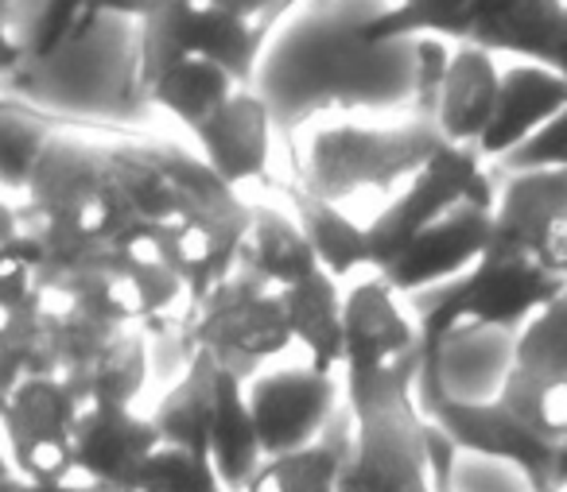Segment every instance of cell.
Masks as SVG:
<instances>
[{"mask_svg":"<svg viewBox=\"0 0 567 492\" xmlns=\"http://www.w3.org/2000/svg\"><path fill=\"white\" fill-rule=\"evenodd\" d=\"M20 237V218H17V206L0 202V257H4V249H9L12 241Z\"/></svg>","mask_w":567,"mask_h":492,"instance_id":"39","label":"cell"},{"mask_svg":"<svg viewBox=\"0 0 567 492\" xmlns=\"http://www.w3.org/2000/svg\"><path fill=\"white\" fill-rule=\"evenodd\" d=\"M292 206L303 237L316 249L319 272H327L339 283L358 272H370V229L358 226L339 202L308 195L303 187L292 190Z\"/></svg>","mask_w":567,"mask_h":492,"instance_id":"28","label":"cell"},{"mask_svg":"<svg viewBox=\"0 0 567 492\" xmlns=\"http://www.w3.org/2000/svg\"><path fill=\"white\" fill-rule=\"evenodd\" d=\"M82 399L63 376H40L20 384L0 407V438L9 446L12 465L24 481L55 484L74 473V427Z\"/></svg>","mask_w":567,"mask_h":492,"instance_id":"11","label":"cell"},{"mask_svg":"<svg viewBox=\"0 0 567 492\" xmlns=\"http://www.w3.org/2000/svg\"><path fill=\"white\" fill-rule=\"evenodd\" d=\"M17 218L40 249V287L63 280L94 244L117 241L125 233L128 206L105 144H90L63 128L35 164Z\"/></svg>","mask_w":567,"mask_h":492,"instance_id":"2","label":"cell"},{"mask_svg":"<svg viewBox=\"0 0 567 492\" xmlns=\"http://www.w3.org/2000/svg\"><path fill=\"white\" fill-rule=\"evenodd\" d=\"M567 109V78L540 63H517L502 71V94L486 136L478 140L482 159H505L533 140L551 117Z\"/></svg>","mask_w":567,"mask_h":492,"instance_id":"19","label":"cell"},{"mask_svg":"<svg viewBox=\"0 0 567 492\" xmlns=\"http://www.w3.org/2000/svg\"><path fill=\"white\" fill-rule=\"evenodd\" d=\"M272 136L276 121L268 113L265 97L257 90H237L206 128L195 133L198 156L206 159L218 179H226L234 190L245 182H268L272 164Z\"/></svg>","mask_w":567,"mask_h":492,"instance_id":"17","label":"cell"},{"mask_svg":"<svg viewBox=\"0 0 567 492\" xmlns=\"http://www.w3.org/2000/svg\"><path fill=\"white\" fill-rule=\"evenodd\" d=\"M190 311H195L198 349L210 353L221 373L237 376L241 384L265 373L268 360L292 345L280 295L241 272L229 275L218 291H210Z\"/></svg>","mask_w":567,"mask_h":492,"instance_id":"10","label":"cell"},{"mask_svg":"<svg viewBox=\"0 0 567 492\" xmlns=\"http://www.w3.org/2000/svg\"><path fill=\"white\" fill-rule=\"evenodd\" d=\"M420 345L416 357L401 360L385 376L347 388V404L354 411V450L339 477V492H420L432 489L427 481V453L424 427L412 384L420 373Z\"/></svg>","mask_w":567,"mask_h":492,"instance_id":"6","label":"cell"},{"mask_svg":"<svg viewBox=\"0 0 567 492\" xmlns=\"http://www.w3.org/2000/svg\"><path fill=\"white\" fill-rule=\"evenodd\" d=\"M567 213V171H513L494 206V241L540 252L548 226ZM540 260V257H536Z\"/></svg>","mask_w":567,"mask_h":492,"instance_id":"24","label":"cell"},{"mask_svg":"<svg viewBox=\"0 0 567 492\" xmlns=\"http://www.w3.org/2000/svg\"><path fill=\"white\" fill-rule=\"evenodd\" d=\"M513 365L567 380V291L520 326L513 337Z\"/></svg>","mask_w":567,"mask_h":492,"instance_id":"33","label":"cell"},{"mask_svg":"<svg viewBox=\"0 0 567 492\" xmlns=\"http://www.w3.org/2000/svg\"><path fill=\"white\" fill-rule=\"evenodd\" d=\"M24 63H28V51L17 35V4L0 0V78H9Z\"/></svg>","mask_w":567,"mask_h":492,"instance_id":"37","label":"cell"},{"mask_svg":"<svg viewBox=\"0 0 567 492\" xmlns=\"http://www.w3.org/2000/svg\"><path fill=\"white\" fill-rule=\"evenodd\" d=\"M40 376H63L43 299L0 318V407L9 404L20 384L40 380Z\"/></svg>","mask_w":567,"mask_h":492,"instance_id":"31","label":"cell"},{"mask_svg":"<svg viewBox=\"0 0 567 492\" xmlns=\"http://www.w3.org/2000/svg\"><path fill=\"white\" fill-rule=\"evenodd\" d=\"M347 357H342V384L362 388V384L385 376L401 360L420 353V326L401 306V295L389 287L381 275L370 272V280L354 283L347 291Z\"/></svg>","mask_w":567,"mask_h":492,"instance_id":"13","label":"cell"},{"mask_svg":"<svg viewBox=\"0 0 567 492\" xmlns=\"http://www.w3.org/2000/svg\"><path fill=\"white\" fill-rule=\"evenodd\" d=\"M152 151L179 190V221L159 237L156 260L183 280L187 306H198L237 272V249L252 221V206L195 151L179 144H152Z\"/></svg>","mask_w":567,"mask_h":492,"instance_id":"3","label":"cell"},{"mask_svg":"<svg viewBox=\"0 0 567 492\" xmlns=\"http://www.w3.org/2000/svg\"><path fill=\"white\" fill-rule=\"evenodd\" d=\"M489 237H494V206L463 202L432 229H424L385 272L373 275H381L401 299L420 295L471 272L486 252Z\"/></svg>","mask_w":567,"mask_h":492,"instance_id":"14","label":"cell"},{"mask_svg":"<svg viewBox=\"0 0 567 492\" xmlns=\"http://www.w3.org/2000/svg\"><path fill=\"white\" fill-rule=\"evenodd\" d=\"M420 492H435V489H420Z\"/></svg>","mask_w":567,"mask_h":492,"instance_id":"44","label":"cell"},{"mask_svg":"<svg viewBox=\"0 0 567 492\" xmlns=\"http://www.w3.org/2000/svg\"><path fill=\"white\" fill-rule=\"evenodd\" d=\"M237 272L257 280L260 287L276 291V295L311 280L319 272V260L296 213L288 218L272 206H252V221L241 237V249H237Z\"/></svg>","mask_w":567,"mask_h":492,"instance_id":"21","label":"cell"},{"mask_svg":"<svg viewBox=\"0 0 567 492\" xmlns=\"http://www.w3.org/2000/svg\"><path fill=\"white\" fill-rule=\"evenodd\" d=\"M218 384H221V365L210 353H198L195 365L164 391V399L152 411L164 446H179L190 453H206L210 458V427L214 411H218Z\"/></svg>","mask_w":567,"mask_h":492,"instance_id":"26","label":"cell"},{"mask_svg":"<svg viewBox=\"0 0 567 492\" xmlns=\"http://www.w3.org/2000/svg\"><path fill=\"white\" fill-rule=\"evenodd\" d=\"M551 489L567 492V438L556 446V469H551Z\"/></svg>","mask_w":567,"mask_h":492,"instance_id":"41","label":"cell"},{"mask_svg":"<svg viewBox=\"0 0 567 492\" xmlns=\"http://www.w3.org/2000/svg\"><path fill=\"white\" fill-rule=\"evenodd\" d=\"M280 303L284 314H288L292 345L308 349V365L327 376L342 373V357H347V326H342L347 295L339 291V280H331L327 272H316L311 280L280 291Z\"/></svg>","mask_w":567,"mask_h":492,"instance_id":"22","label":"cell"},{"mask_svg":"<svg viewBox=\"0 0 567 492\" xmlns=\"http://www.w3.org/2000/svg\"><path fill=\"white\" fill-rule=\"evenodd\" d=\"M82 407H133L152 380L148 342L141 326H121L79 373L63 376Z\"/></svg>","mask_w":567,"mask_h":492,"instance_id":"25","label":"cell"},{"mask_svg":"<svg viewBox=\"0 0 567 492\" xmlns=\"http://www.w3.org/2000/svg\"><path fill=\"white\" fill-rule=\"evenodd\" d=\"M90 0H48L43 12L35 17L32 32L24 35V51H28V63H43V59L59 55L66 43H74L82 32H90V20H86Z\"/></svg>","mask_w":567,"mask_h":492,"instance_id":"35","label":"cell"},{"mask_svg":"<svg viewBox=\"0 0 567 492\" xmlns=\"http://www.w3.org/2000/svg\"><path fill=\"white\" fill-rule=\"evenodd\" d=\"M548 71H556L559 78H567V24H564V35H559L556 51H551V63H548Z\"/></svg>","mask_w":567,"mask_h":492,"instance_id":"42","label":"cell"},{"mask_svg":"<svg viewBox=\"0 0 567 492\" xmlns=\"http://www.w3.org/2000/svg\"><path fill=\"white\" fill-rule=\"evenodd\" d=\"M237 78L226 66L210 63V59H183V63L167 66L164 74L144 86L152 109H164L167 117H175L190 136L198 128H206L214 121V113L237 94Z\"/></svg>","mask_w":567,"mask_h":492,"instance_id":"27","label":"cell"},{"mask_svg":"<svg viewBox=\"0 0 567 492\" xmlns=\"http://www.w3.org/2000/svg\"><path fill=\"white\" fill-rule=\"evenodd\" d=\"M564 291L567 280L551 275L533 252L513 249V244H502L489 237L486 252H482V260L471 272L409 299L416 306L420 342L440 345L455 329H502V334H513Z\"/></svg>","mask_w":567,"mask_h":492,"instance_id":"4","label":"cell"},{"mask_svg":"<svg viewBox=\"0 0 567 492\" xmlns=\"http://www.w3.org/2000/svg\"><path fill=\"white\" fill-rule=\"evenodd\" d=\"M66 128L59 113H48L24 97H0V187L24 195L40 156Z\"/></svg>","mask_w":567,"mask_h":492,"instance_id":"30","label":"cell"},{"mask_svg":"<svg viewBox=\"0 0 567 492\" xmlns=\"http://www.w3.org/2000/svg\"><path fill=\"white\" fill-rule=\"evenodd\" d=\"M463 202L497 206L494 179L486 175V159L478 156V148L443 144L440 156L365 226L370 229V272H385L424 229H432Z\"/></svg>","mask_w":567,"mask_h":492,"instance_id":"9","label":"cell"},{"mask_svg":"<svg viewBox=\"0 0 567 492\" xmlns=\"http://www.w3.org/2000/svg\"><path fill=\"white\" fill-rule=\"evenodd\" d=\"M416 407L427 422L443 430L451 442L471 458L486 461H505L525 477L528 492H556L551 489V469H556V446L536 438L533 430H525L497 399H455L443 391L440 384V360L432 349H424L420 357V373L412 384Z\"/></svg>","mask_w":567,"mask_h":492,"instance_id":"8","label":"cell"},{"mask_svg":"<svg viewBox=\"0 0 567 492\" xmlns=\"http://www.w3.org/2000/svg\"><path fill=\"white\" fill-rule=\"evenodd\" d=\"M245 396L260 450L265 458H280L319 442L334 411L347 404V384H339V376L316 373L311 365H292L252 376Z\"/></svg>","mask_w":567,"mask_h":492,"instance_id":"12","label":"cell"},{"mask_svg":"<svg viewBox=\"0 0 567 492\" xmlns=\"http://www.w3.org/2000/svg\"><path fill=\"white\" fill-rule=\"evenodd\" d=\"M440 128L427 117H404L401 125L327 121L303 140V190L327 202L404 190L443 148Z\"/></svg>","mask_w":567,"mask_h":492,"instance_id":"5","label":"cell"},{"mask_svg":"<svg viewBox=\"0 0 567 492\" xmlns=\"http://www.w3.org/2000/svg\"><path fill=\"white\" fill-rule=\"evenodd\" d=\"M133 489L144 492H226L206 453H190L179 446H159L144 461Z\"/></svg>","mask_w":567,"mask_h":492,"instance_id":"34","label":"cell"},{"mask_svg":"<svg viewBox=\"0 0 567 492\" xmlns=\"http://www.w3.org/2000/svg\"><path fill=\"white\" fill-rule=\"evenodd\" d=\"M389 4L393 0H334L327 9H300L280 20L252 78L276 133L292 136L311 121L347 113L404 109L416 117V40H365V24Z\"/></svg>","mask_w":567,"mask_h":492,"instance_id":"1","label":"cell"},{"mask_svg":"<svg viewBox=\"0 0 567 492\" xmlns=\"http://www.w3.org/2000/svg\"><path fill=\"white\" fill-rule=\"evenodd\" d=\"M497 94H502V71H497L494 55L471 48V43H458L451 51L447 74H443L440 97H435L432 125L455 148H478L494 121Z\"/></svg>","mask_w":567,"mask_h":492,"instance_id":"20","label":"cell"},{"mask_svg":"<svg viewBox=\"0 0 567 492\" xmlns=\"http://www.w3.org/2000/svg\"><path fill=\"white\" fill-rule=\"evenodd\" d=\"M354 411L342 404L316 446L265 458L245 492H339V477L354 450Z\"/></svg>","mask_w":567,"mask_h":492,"instance_id":"23","label":"cell"},{"mask_svg":"<svg viewBox=\"0 0 567 492\" xmlns=\"http://www.w3.org/2000/svg\"><path fill=\"white\" fill-rule=\"evenodd\" d=\"M505 175L513 171H567V109L551 117L533 140H525L517 151L497 159Z\"/></svg>","mask_w":567,"mask_h":492,"instance_id":"36","label":"cell"},{"mask_svg":"<svg viewBox=\"0 0 567 492\" xmlns=\"http://www.w3.org/2000/svg\"><path fill=\"white\" fill-rule=\"evenodd\" d=\"M276 28L249 24L210 9L206 0H148L136 20L141 40V86L183 59H210L226 66L237 86L252 90L260 55Z\"/></svg>","mask_w":567,"mask_h":492,"instance_id":"7","label":"cell"},{"mask_svg":"<svg viewBox=\"0 0 567 492\" xmlns=\"http://www.w3.org/2000/svg\"><path fill=\"white\" fill-rule=\"evenodd\" d=\"M497 404L513 415L536 438L559 446L567 438V380L564 376H544L533 368L509 365L497 391Z\"/></svg>","mask_w":567,"mask_h":492,"instance_id":"32","label":"cell"},{"mask_svg":"<svg viewBox=\"0 0 567 492\" xmlns=\"http://www.w3.org/2000/svg\"><path fill=\"white\" fill-rule=\"evenodd\" d=\"M125 492H144V489H125Z\"/></svg>","mask_w":567,"mask_h":492,"instance_id":"43","label":"cell"},{"mask_svg":"<svg viewBox=\"0 0 567 492\" xmlns=\"http://www.w3.org/2000/svg\"><path fill=\"white\" fill-rule=\"evenodd\" d=\"M17 484H20V473H17V465H12L9 446H4V438H0V492H12Z\"/></svg>","mask_w":567,"mask_h":492,"instance_id":"40","label":"cell"},{"mask_svg":"<svg viewBox=\"0 0 567 492\" xmlns=\"http://www.w3.org/2000/svg\"><path fill=\"white\" fill-rule=\"evenodd\" d=\"M159 446L164 438L152 415H136L133 407H82L74 427V473L105 492H125Z\"/></svg>","mask_w":567,"mask_h":492,"instance_id":"16","label":"cell"},{"mask_svg":"<svg viewBox=\"0 0 567 492\" xmlns=\"http://www.w3.org/2000/svg\"><path fill=\"white\" fill-rule=\"evenodd\" d=\"M520 9L525 0H393L381 17L365 24V40L396 43L435 35V40L471 43L494 55L509 20Z\"/></svg>","mask_w":567,"mask_h":492,"instance_id":"15","label":"cell"},{"mask_svg":"<svg viewBox=\"0 0 567 492\" xmlns=\"http://www.w3.org/2000/svg\"><path fill=\"white\" fill-rule=\"evenodd\" d=\"M105 156H110L128 206L125 233L113 244L136 252V257L156 260L159 237L179 221V190L156 159L152 144H105Z\"/></svg>","mask_w":567,"mask_h":492,"instance_id":"18","label":"cell"},{"mask_svg":"<svg viewBox=\"0 0 567 492\" xmlns=\"http://www.w3.org/2000/svg\"><path fill=\"white\" fill-rule=\"evenodd\" d=\"M12 492H105V489L94 481H86V477H71V481H55V484H35V481H24V477H20V484Z\"/></svg>","mask_w":567,"mask_h":492,"instance_id":"38","label":"cell"},{"mask_svg":"<svg viewBox=\"0 0 567 492\" xmlns=\"http://www.w3.org/2000/svg\"><path fill=\"white\" fill-rule=\"evenodd\" d=\"M265 450H260L257 427H252L249 396L237 376L221 373L218 384V411H214L210 427V465L218 473L226 492H245L249 481L257 477Z\"/></svg>","mask_w":567,"mask_h":492,"instance_id":"29","label":"cell"}]
</instances>
